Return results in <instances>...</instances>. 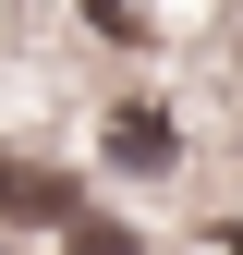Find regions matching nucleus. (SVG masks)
Returning a JSON list of instances; mask_svg holds the SVG:
<instances>
[{
  "instance_id": "obj_4",
  "label": "nucleus",
  "mask_w": 243,
  "mask_h": 255,
  "mask_svg": "<svg viewBox=\"0 0 243 255\" xmlns=\"http://www.w3.org/2000/svg\"><path fill=\"white\" fill-rule=\"evenodd\" d=\"M73 255H134V231H110V219H73Z\"/></svg>"
},
{
  "instance_id": "obj_2",
  "label": "nucleus",
  "mask_w": 243,
  "mask_h": 255,
  "mask_svg": "<svg viewBox=\"0 0 243 255\" xmlns=\"http://www.w3.org/2000/svg\"><path fill=\"white\" fill-rule=\"evenodd\" d=\"M0 207H24V219H73V182L37 170V158H0Z\"/></svg>"
},
{
  "instance_id": "obj_3",
  "label": "nucleus",
  "mask_w": 243,
  "mask_h": 255,
  "mask_svg": "<svg viewBox=\"0 0 243 255\" xmlns=\"http://www.w3.org/2000/svg\"><path fill=\"white\" fill-rule=\"evenodd\" d=\"M98 37H158V0H85Z\"/></svg>"
},
{
  "instance_id": "obj_1",
  "label": "nucleus",
  "mask_w": 243,
  "mask_h": 255,
  "mask_svg": "<svg viewBox=\"0 0 243 255\" xmlns=\"http://www.w3.org/2000/svg\"><path fill=\"white\" fill-rule=\"evenodd\" d=\"M98 146H110V170H170V110H146V98H122L110 122H98Z\"/></svg>"
},
{
  "instance_id": "obj_5",
  "label": "nucleus",
  "mask_w": 243,
  "mask_h": 255,
  "mask_svg": "<svg viewBox=\"0 0 243 255\" xmlns=\"http://www.w3.org/2000/svg\"><path fill=\"white\" fill-rule=\"evenodd\" d=\"M207 255H243V231H219V243H207Z\"/></svg>"
}]
</instances>
